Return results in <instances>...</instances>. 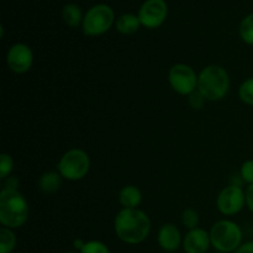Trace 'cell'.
<instances>
[{
  "instance_id": "obj_1",
  "label": "cell",
  "mask_w": 253,
  "mask_h": 253,
  "mask_svg": "<svg viewBox=\"0 0 253 253\" xmlns=\"http://www.w3.org/2000/svg\"><path fill=\"white\" fill-rule=\"evenodd\" d=\"M114 230L120 241L127 245H138L145 241L151 232V220L145 211L136 209H123L116 214Z\"/></svg>"
},
{
  "instance_id": "obj_2",
  "label": "cell",
  "mask_w": 253,
  "mask_h": 253,
  "mask_svg": "<svg viewBox=\"0 0 253 253\" xmlns=\"http://www.w3.org/2000/svg\"><path fill=\"white\" fill-rule=\"evenodd\" d=\"M30 207L19 189L2 188L0 192V224L7 229H19L29 220Z\"/></svg>"
},
{
  "instance_id": "obj_3",
  "label": "cell",
  "mask_w": 253,
  "mask_h": 253,
  "mask_svg": "<svg viewBox=\"0 0 253 253\" xmlns=\"http://www.w3.org/2000/svg\"><path fill=\"white\" fill-rule=\"evenodd\" d=\"M230 76L224 67L209 64L198 76V90L208 101L222 100L230 90Z\"/></svg>"
},
{
  "instance_id": "obj_4",
  "label": "cell",
  "mask_w": 253,
  "mask_h": 253,
  "mask_svg": "<svg viewBox=\"0 0 253 253\" xmlns=\"http://www.w3.org/2000/svg\"><path fill=\"white\" fill-rule=\"evenodd\" d=\"M211 246L217 252H235L242 245L244 232L239 224L232 220L222 219L215 222L209 231Z\"/></svg>"
},
{
  "instance_id": "obj_5",
  "label": "cell",
  "mask_w": 253,
  "mask_h": 253,
  "mask_svg": "<svg viewBox=\"0 0 253 253\" xmlns=\"http://www.w3.org/2000/svg\"><path fill=\"white\" fill-rule=\"evenodd\" d=\"M58 173L63 179L77 182L83 179L90 170V157L81 148H71L59 160Z\"/></svg>"
},
{
  "instance_id": "obj_6",
  "label": "cell",
  "mask_w": 253,
  "mask_h": 253,
  "mask_svg": "<svg viewBox=\"0 0 253 253\" xmlns=\"http://www.w3.org/2000/svg\"><path fill=\"white\" fill-rule=\"evenodd\" d=\"M115 21V14L111 6L106 4H96L84 14L82 29L85 36H101L111 29Z\"/></svg>"
},
{
  "instance_id": "obj_7",
  "label": "cell",
  "mask_w": 253,
  "mask_h": 253,
  "mask_svg": "<svg viewBox=\"0 0 253 253\" xmlns=\"http://www.w3.org/2000/svg\"><path fill=\"white\" fill-rule=\"evenodd\" d=\"M168 83L179 95L189 96L198 89V74L185 63H177L168 72Z\"/></svg>"
},
{
  "instance_id": "obj_8",
  "label": "cell",
  "mask_w": 253,
  "mask_h": 253,
  "mask_svg": "<svg viewBox=\"0 0 253 253\" xmlns=\"http://www.w3.org/2000/svg\"><path fill=\"white\" fill-rule=\"evenodd\" d=\"M246 207V193L241 185L225 187L216 198V208L225 216H232Z\"/></svg>"
},
{
  "instance_id": "obj_9",
  "label": "cell",
  "mask_w": 253,
  "mask_h": 253,
  "mask_svg": "<svg viewBox=\"0 0 253 253\" xmlns=\"http://www.w3.org/2000/svg\"><path fill=\"white\" fill-rule=\"evenodd\" d=\"M168 5L166 0H146L138 10V19L146 29H157L166 21Z\"/></svg>"
},
{
  "instance_id": "obj_10",
  "label": "cell",
  "mask_w": 253,
  "mask_h": 253,
  "mask_svg": "<svg viewBox=\"0 0 253 253\" xmlns=\"http://www.w3.org/2000/svg\"><path fill=\"white\" fill-rule=\"evenodd\" d=\"M6 64L14 73H26L34 64V52L26 43L12 44L6 53Z\"/></svg>"
},
{
  "instance_id": "obj_11",
  "label": "cell",
  "mask_w": 253,
  "mask_h": 253,
  "mask_svg": "<svg viewBox=\"0 0 253 253\" xmlns=\"http://www.w3.org/2000/svg\"><path fill=\"white\" fill-rule=\"evenodd\" d=\"M182 246L185 253H207L211 246L210 234L202 227L189 230L183 237Z\"/></svg>"
},
{
  "instance_id": "obj_12",
  "label": "cell",
  "mask_w": 253,
  "mask_h": 253,
  "mask_svg": "<svg viewBox=\"0 0 253 253\" xmlns=\"http://www.w3.org/2000/svg\"><path fill=\"white\" fill-rule=\"evenodd\" d=\"M158 245L166 252H175L183 244L182 234L174 224H165L161 226L157 236Z\"/></svg>"
},
{
  "instance_id": "obj_13",
  "label": "cell",
  "mask_w": 253,
  "mask_h": 253,
  "mask_svg": "<svg viewBox=\"0 0 253 253\" xmlns=\"http://www.w3.org/2000/svg\"><path fill=\"white\" fill-rule=\"evenodd\" d=\"M119 203L125 209H136L142 203V193L135 185H125L119 193Z\"/></svg>"
},
{
  "instance_id": "obj_14",
  "label": "cell",
  "mask_w": 253,
  "mask_h": 253,
  "mask_svg": "<svg viewBox=\"0 0 253 253\" xmlns=\"http://www.w3.org/2000/svg\"><path fill=\"white\" fill-rule=\"evenodd\" d=\"M140 26H142L137 15L131 14V12H125L120 15L115 21V27L118 32L121 35H132L138 31Z\"/></svg>"
},
{
  "instance_id": "obj_15",
  "label": "cell",
  "mask_w": 253,
  "mask_h": 253,
  "mask_svg": "<svg viewBox=\"0 0 253 253\" xmlns=\"http://www.w3.org/2000/svg\"><path fill=\"white\" fill-rule=\"evenodd\" d=\"M62 185V175L58 172H49L43 173L39 179V188L44 193V194H53L58 192Z\"/></svg>"
},
{
  "instance_id": "obj_16",
  "label": "cell",
  "mask_w": 253,
  "mask_h": 253,
  "mask_svg": "<svg viewBox=\"0 0 253 253\" xmlns=\"http://www.w3.org/2000/svg\"><path fill=\"white\" fill-rule=\"evenodd\" d=\"M62 17L63 21L66 22L67 26L69 27H78L79 25L83 24L84 15L82 12V9L74 2L66 4L62 9Z\"/></svg>"
},
{
  "instance_id": "obj_17",
  "label": "cell",
  "mask_w": 253,
  "mask_h": 253,
  "mask_svg": "<svg viewBox=\"0 0 253 253\" xmlns=\"http://www.w3.org/2000/svg\"><path fill=\"white\" fill-rule=\"evenodd\" d=\"M16 235L14 230L1 227L0 229V253H11L16 247Z\"/></svg>"
},
{
  "instance_id": "obj_18",
  "label": "cell",
  "mask_w": 253,
  "mask_h": 253,
  "mask_svg": "<svg viewBox=\"0 0 253 253\" xmlns=\"http://www.w3.org/2000/svg\"><path fill=\"white\" fill-rule=\"evenodd\" d=\"M239 35L245 43L253 46V12L246 15L240 22Z\"/></svg>"
},
{
  "instance_id": "obj_19",
  "label": "cell",
  "mask_w": 253,
  "mask_h": 253,
  "mask_svg": "<svg viewBox=\"0 0 253 253\" xmlns=\"http://www.w3.org/2000/svg\"><path fill=\"white\" fill-rule=\"evenodd\" d=\"M239 96L242 103L253 106V77L242 82L239 88Z\"/></svg>"
},
{
  "instance_id": "obj_20",
  "label": "cell",
  "mask_w": 253,
  "mask_h": 253,
  "mask_svg": "<svg viewBox=\"0 0 253 253\" xmlns=\"http://www.w3.org/2000/svg\"><path fill=\"white\" fill-rule=\"evenodd\" d=\"M199 221L200 216L199 212L197 211L193 208H187V209L183 210L182 212V224L184 225V227H187L188 230H193L199 227Z\"/></svg>"
},
{
  "instance_id": "obj_21",
  "label": "cell",
  "mask_w": 253,
  "mask_h": 253,
  "mask_svg": "<svg viewBox=\"0 0 253 253\" xmlns=\"http://www.w3.org/2000/svg\"><path fill=\"white\" fill-rule=\"evenodd\" d=\"M14 169V160L9 153L0 155V179H6Z\"/></svg>"
},
{
  "instance_id": "obj_22",
  "label": "cell",
  "mask_w": 253,
  "mask_h": 253,
  "mask_svg": "<svg viewBox=\"0 0 253 253\" xmlns=\"http://www.w3.org/2000/svg\"><path fill=\"white\" fill-rule=\"evenodd\" d=\"M79 253H110V250L104 242L93 240V241L85 242V245Z\"/></svg>"
},
{
  "instance_id": "obj_23",
  "label": "cell",
  "mask_w": 253,
  "mask_h": 253,
  "mask_svg": "<svg viewBox=\"0 0 253 253\" xmlns=\"http://www.w3.org/2000/svg\"><path fill=\"white\" fill-rule=\"evenodd\" d=\"M240 177L247 185L253 184V160L245 161L240 168Z\"/></svg>"
},
{
  "instance_id": "obj_24",
  "label": "cell",
  "mask_w": 253,
  "mask_h": 253,
  "mask_svg": "<svg viewBox=\"0 0 253 253\" xmlns=\"http://www.w3.org/2000/svg\"><path fill=\"white\" fill-rule=\"evenodd\" d=\"M188 101H189V105L192 106L193 109L199 110V109H202L203 106H204L207 99H205L204 95H203V94L197 89L194 93H192L189 96H188Z\"/></svg>"
},
{
  "instance_id": "obj_25",
  "label": "cell",
  "mask_w": 253,
  "mask_h": 253,
  "mask_svg": "<svg viewBox=\"0 0 253 253\" xmlns=\"http://www.w3.org/2000/svg\"><path fill=\"white\" fill-rule=\"evenodd\" d=\"M246 193V205L250 209V211L253 212V184L247 185V189L245 190Z\"/></svg>"
},
{
  "instance_id": "obj_26",
  "label": "cell",
  "mask_w": 253,
  "mask_h": 253,
  "mask_svg": "<svg viewBox=\"0 0 253 253\" xmlns=\"http://www.w3.org/2000/svg\"><path fill=\"white\" fill-rule=\"evenodd\" d=\"M4 180V188H6V189H17V187H19V180H17V178L14 177V175H9V177Z\"/></svg>"
},
{
  "instance_id": "obj_27",
  "label": "cell",
  "mask_w": 253,
  "mask_h": 253,
  "mask_svg": "<svg viewBox=\"0 0 253 253\" xmlns=\"http://www.w3.org/2000/svg\"><path fill=\"white\" fill-rule=\"evenodd\" d=\"M234 253H253V241L242 244Z\"/></svg>"
},
{
  "instance_id": "obj_28",
  "label": "cell",
  "mask_w": 253,
  "mask_h": 253,
  "mask_svg": "<svg viewBox=\"0 0 253 253\" xmlns=\"http://www.w3.org/2000/svg\"><path fill=\"white\" fill-rule=\"evenodd\" d=\"M84 245H85V242H84L82 239H76V240H74V242H73L74 249H76L77 251H79V252L82 251V249L84 247Z\"/></svg>"
},
{
  "instance_id": "obj_29",
  "label": "cell",
  "mask_w": 253,
  "mask_h": 253,
  "mask_svg": "<svg viewBox=\"0 0 253 253\" xmlns=\"http://www.w3.org/2000/svg\"><path fill=\"white\" fill-rule=\"evenodd\" d=\"M66 253H77V252H74V251H68V252H66Z\"/></svg>"
},
{
  "instance_id": "obj_30",
  "label": "cell",
  "mask_w": 253,
  "mask_h": 253,
  "mask_svg": "<svg viewBox=\"0 0 253 253\" xmlns=\"http://www.w3.org/2000/svg\"><path fill=\"white\" fill-rule=\"evenodd\" d=\"M215 253H224V252H215Z\"/></svg>"
}]
</instances>
